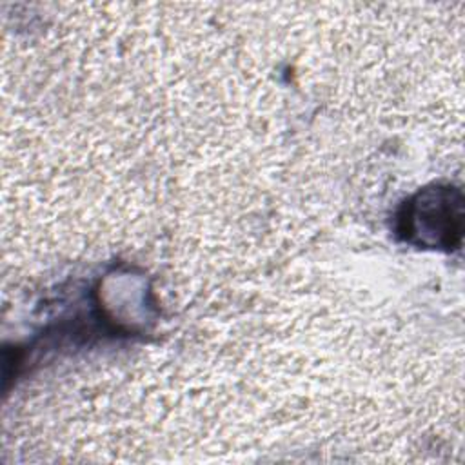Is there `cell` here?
<instances>
[{"label":"cell","mask_w":465,"mask_h":465,"mask_svg":"<svg viewBox=\"0 0 465 465\" xmlns=\"http://www.w3.org/2000/svg\"><path fill=\"white\" fill-rule=\"evenodd\" d=\"M461 193L452 187H434L407 203L403 232L409 242L429 247H450L461 236Z\"/></svg>","instance_id":"obj_1"}]
</instances>
